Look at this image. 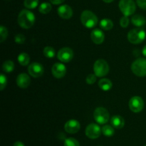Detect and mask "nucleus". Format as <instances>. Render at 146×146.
Listing matches in <instances>:
<instances>
[{
    "mask_svg": "<svg viewBox=\"0 0 146 146\" xmlns=\"http://www.w3.org/2000/svg\"><path fill=\"white\" fill-rule=\"evenodd\" d=\"M35 22V16L29 10L24 9L18 16V23L20 27L25 29L32 27Z\"/></svg>",
    "mask_w": 146,
    "mask_h": 146,
    "instance_id": "obj_1",
    "label": "nucleus"
},
{
    "mask_svg": "<svg viewBox=\"0 0 146 146\" xmlns=\"http://www.w3.org/2000/svg\"><path fill=\"white\" fill-rule=\"evenodd\" d=\"M81 21L83 25L88 29L95 27L98 24V18L96 15L89 10H85L81 16Z\"/></svg>",
    "mask_w": 146,
    "mask_h": 146,
    "instance_id": "obj_2",
    "label": "nucleus"
},
{
    "mask_svg": "<svg viewBox=\"0 0 146 146\" xmlns=\"http://www.w3.org/2000/svg\"><path fill=\"white\" fill-rule=\"evenodd\" d=\"M133 73L137 76L143 77L146 76V58H138L131 65Z\"/></svg>",
    "mask_w": 146,
    "mask_h": 146,
    "instance_id": "obj_3",
    "label": "nucleus"
},
{
    "mask_svg": "<svg viewBox=\"0 0 146 146\" xmlns=\"http://www.w3.org/2000/svg\"><path fill=\"white\" fill-rule=\"evenodd\" d=\"M145 38V31L142 29H134L131 30L128 34V41L133 44L142 43Z\"/></svg>",
    "mask_w": 146,
    "mask_h": 146,
    "instance_id": "obj_4",
    "label": "nucleus"
},
{
    "mask_svg": "<svg viewBox=\"0 0 146 146\" xmlns=\"http://www.w3.org/2000/svg\"><path fill=\"white\" fill-rule=\"evenodd\" d=\"M118 6L123 14L126 17L133 14L136 9V6L133 0H121Z\"/></svg>",
    "mask_w": 146,
    "mask_h": 146,
    "instance_id": "obj_5",
    "label": "nucleus"
},
{
    "mask_svg": "<svg viewBox=\"0 0 146 146\" xmlns=\"http://www.w3.org/2000/svg\"><path fill=\"white\" fill-rule=\"evenodd\" d=\"M94 71L96 76H105L109 72V66L105 60L98 59L94 65Z\"/></svg>",
    "mask_w": 146,
    "mask_h": 146,
    "instance_id": "obj_6",
    "label": "nucleus"
},
{
    "mask_svg": "<svg viewBox=\"0 0 146 146\" xmlns=\"http://www.w3.org/2000/svg\"><path fill=\"white\" fill-rule=\"evenodd\" d=\"M94 117L98 124H106L109 120V113L105 108L98 107L94 111Z\"/></svg>",
    "mask_w": 146,
    "mask_h": 146,
    "instance_id": "obj_7",
    "label": "nucleus"
},
{
    "mask_svg": "<svg viewBox=\"0 0 146 146\" xmlns=\"http://www.w3.org/2000/svg\"><path fill=\"white\" fill-rule=\"evenodd\" d=\"M57 57L61 62L67 63L71 61L74 58V51L68 47H64L58 51Z\"/></svg>",
    "mask_w": 146,
    "mask_h": 146,
    "instance_id": "obj_8",
    "label": "nucleus"
},
{
    "mask_svg": "<svg viewBox=\"0 0 146 146\" xmlns=\"http://www.w3.org/2000/svg\"><path fill=\"white\" fill-rule=\"evenodd\" d=\"M102 130L99 125L95 123H91L86 127L85 131L86 135L91 139H96L101 135Z\"/></svg>",
    "mask_w": 146,
    "mask_h": 146,
    "instance_id": "obj_9",
    "label": "nucleus"
},
{
    "mask_svg": "<svg viewBox=\"0 0 146 146\" xmlns=\"http://www.w3.org/2000/svg\"><path fill=\"white\" fill-rule=\"evenodd\" d=\"M144 102L140 96H133L130 99L129 108L133 113H139L143 109Z\"/></svg>",
    "mask_w": 146,
    "mask_h": 146,
    "instance_id": "obj_10",
    "label": "nucleus"
},
{
    "mask_svg": "<svg viewBox=\"0 0 146 146\" xmlns=\"http://www.w3.org/2000/svg\"><path fill=\"white\" fill-rule=\"evenodd\" d=\"M28 72L32 77L38 78L44 74V66L39 63L34 62L29 66Z\"/></svg>",
    "mask_w": 146,
    "mask_h": 146,
    "instance_id": "obj_11",
    "label": "nucleus"
},
{
    "mask_svg": "<svg viewBox=\"0 0 146 146\" xmlns=\"http://www.w3.org/2000/svg\"><path fill=\"white\" fill-rule=\"evenodd\" d=\"M51 72L55 78H61L65 76L66 74V68L63 64L56 63L51 68Z\"/></svg>",
    "mask_w": 146,
    "mask_h": 146,
    "instance_id": "obj_12",
    "label": "nucleus"
},
{
    "mask_svg": "<svg viewBox=\"0 0 146 146\" xmlns=\"http://www.w3.org/2000/svg\"><path fill=\"white\" fill-rule=\"evenodd\" d=\"M81 128L80 123L76 120H70L66 123L64 125V129L67 133L70 134L76 133Z\"/></svg>",
    "mask_w": 146,
    "mask_h": 146,
    "instance_id": "obj_13",
    "label": "nucleus"
},
{
    "mask_svg": "<svg viewBox=\"0 0 146 146\" xmlns=\"http://www.w3.org/2000/svg\"><path fill=\"white\" fill-rule=\"evenodd\" d=\"M58 16L61 18L64 19H68L71 18L73 15V10L71 7L68 5L64 4V5L60 6L57 10Z\"/></svg>",
    "mask_w": 146,
    "mask_h": 146,
    "instance_id": "obj_14",
    "label": "nucleus"
},
{
    "mask_svg": "<svg viewBox=\"0 0 146 146\" xmlns=\"http://www.w3.org/2000/svg\"><path fill=\"white\" fill-rule=\"evenodd\" d=\"M17 86L21 88H27L30 85L31 83V79L30 77L29 76L28 74H20L19 75L17 76V80H16Z\"/></svg>",
    "mask_w": 146,
    "mask_h": 146,
    "instance_id": "obj_15",
    "label": "nucleus"
},
{
    "mask_svg": "<svg viewBox=\"0 0 146 146\" xmlns=\"http://www.w3.org/2000/svg\"><path fill=\"white\" fill-rule=\"evenodd\" d=\"M91 38L93 42L96 44H101L104 42L105 36L103 31L98 29L93 30L91 34Z\"/></svg>",
    "mask_w": 146,
    "mask_h": 146,
    "instance_id": "obj_16",
    "label": "nucleus"
},
{
    "mask_svg": "<svg viewBox=\"0 0 146 146\" xmlns=\"http://www.w3.org/2000/svg\"><path fill=\"white\" fill-rule=\"evenodd\" d=\"M111 123L114 128L121 129L125 125V121L121 115H114L111 118Z\"/></svg>",
    "mask_w": 146,
    "mask_h": 146,
    "instance_id": "obj_17",
    "label": "nucleus"
},
{
    "mask_svg": "<svg viewBox=\"0 0 146 146\" xmlns=\"http://www.w3.org/2000/svg\"><path fill=\"white\" fill-rule=\"evenodd\" d=\"M131 21L135 27H143L146 23L145 18L141 14H136V15L133 16L132 18H131Z\"/></svg>",
    "mask_w": 146,
    "mask_h": 146,
    "instance_id": "obj_18",
    "label": "nucleus"
},
{
    "mask_svg": "<svg viewBox=\"0 0 146 146\" xmlns=\"http://www.w3.org/2000/svg\"><path fill=\"white\" fill-rule=\"evenodd\" d=\"M98 86L103 91H108L112 88L113 84L111 80L108 78H102L98 81Z\"/></svg>",
    "mask_w": 146,
    "mask_h": 146,
    "instance_id": "obj_19",
    "label": "nucleus"
},
{
    "mask_svg": "<svg viewBox=\"0 0 146 146\" xmlns=\"http://www.w3.org/2000/svg\"><path fill=\"white\" fill-rule=\"evenodd\" d=\"M100 27L103 29L108 31V30H111L113 27V23L109 19H104L100 22Z\"/></svg>",
    "mask_w": 146,
    "mask_h": 146,
    "instance_id": "obj_20",
    "label": "nucleus"
},
{
    "mask_svg": "<svg viewBox=\"0 0 146 146\" xmlns=\"http://www.w3.org/2000/svg\"><path fill=\"white\" fill-rule=\"evenodd\" d=\"M17 60L21 66H27L29 63L30 58L27 53H21L17 57Z\"/></svg>",
    "mask_w": 146,
    "mask_h": 146,
    "instance_id": "obj_21",
    "label": "nucleus"
},
{
    "mask_svg": "<svg viewBox=\"0 0 146 146\" xmlns=\"http://www.w3.org/2000/svg\"><path fill=\"white\" fill-rule=\"evenodd\" d=\"M2 69L4 72L6 73H11L14 71V64L12 61L11 60H8L6 61L3 64Z\"/></svg>",
    "mask_w": 146,
    "mask_h": 146,
    "instance_id": "obj_22",
    "label": "nucleus"
},
{
    "mask_svg": "<svg viewBox=\"0 0 146 146\" xmlns=\"http://www.w3.org/2000/svg\"><path fill=\"white\" fill-rule=\"evenodd\" d=\"M101 130H102L103 134L106 137H111L114 135V133H115V131H114L113 127L111 126V125H104L103 128H101Z\"/></svg>",
    "mask_w": 146,
    "mask_h": 146,
    "instance_id": "obj_23",
    "label": "nucleus"
},
{
    "mask_svg": "<svg viewBox=\"0 0 146 146\" xmlns=\"http://www.w3.org/2000/svg\"><path fill=\"white\" fill-rule=\"evenodd\" d=\"M52 7H51V4L50 3L48 2H44L42 4H40L39 8H38V11L41 14H48L51 11Z\"/></svg>",
    "mask_w": 146,
    "mask_h": 146,
    "instance_id": "obj_24",
    "label": "nucleus"
},
{
    "mask_svg": "<svg viewBox=\"0 0 146 146\" xmlns=\"http://www.w3.org/2000/svg\"><path fill=\"white\" fill-rule=\"evenodd\" d=\"M44 55L46 57L49 58H52L55 57L56 51L53 47L51 46H46L44 48Z\"/></svg>",
    "mask_w": 146,
    "mask_h": 146,
    "instance_id": "obj_25",
    "label": "nucleus"
},
{
    "mask_svg": "<svg viewBox=\"0 0 146 146\" xmlns=\"http://www.w3.org/2000/svg\"><path fill=\"white\" fill-rule=\"evenodd\" d=\"M24 7L29 9H35L38 4V0H24Z\"/></svg>",
    "mask_w": 146,
    "mask_h": 146,
    "instance_id": "obj_26",
    "label": "nucleus"
},
{
    "mask_svg": "<svg viewBox=\"0 0 146 146\" xmlns=\"http://www.w3.org/2000/svg\"><path fill=\"white\" fill-rule=\"evenodd\" d=\"M8 36V31L7 29L4 26L0 27V42H3L5 41Z\"/></svg>",
    "mask_w": 146,
    "mask_h": 146,
    "instance_id": "obj_27",
    "label": "nucleus"
},
{
    "mask_svg": "<svg viewBox=\"0 0 146 146\" xmlns=\"http://www.w3.org/2000/svg\"><path fill=\"white\" fill-rule=\"evenodd\" d=\"M64 146H80V144L75 138H68L64 141Z\"/></svg>",
    "mask_w": 146,
    "mask_h": 146,
    "instance_id": "obj_28",
    "label": "nucleus"
},
{
    "mask_svg": "<svg viewBox=\"0 0 146 146\" xmlns=\"http://www.w3.org/2000/svg\"><path fill=\"white\" fill-rule=\"evenodd\" d=\"M7 80L6 76H4V74H1L0 76V90L3 91L4 89V88L7 86Z\"/></svg>",
    "mask_w": 146,
    "mask_h": 146,
    "instance_id": "obj_29",
    "label": "nucleus"
},
{
    "mask_svg": "<svg viewBox=\"0 0 146 146\" xmlns=\"http://www.w3.org/2000/svg\"><path fill=\"white\" fill-rule=\"evenodd\" d=\"M86 81V83L88 84L92 85V84H94V83L96 82V75L93 74H89V75L87 76Z\"/></svg>",
    "mask_w": 146,
    "mask_h": 146,
    "instance_id": "obj_30",
    "label": "nucleus"
},
{
    "mask_svg": "<svg viewBox=\"0 0 146 146\" xmlns=\"http://www.w3.org/2000/svg\"><path fill=\"white\" fill-rule=\"evenodd\" d=\"M14 40H15V42L18 44H24V41H25L26 38L24 36V35L21 34H19L15 36V38H14Z\"/></svg>",
    "mask_w": 146,
    "mask_h": 146,
    "instance_id": "obj_31",
    "label": "nucleus"
},
{
    "mask_svg": "<svg viewBox=\"0 0 146 146\" xmlns=\"http://www.w3.org/2000/svg\"><path fill=\"white\" fill-rule=\"evenodd\" d=\"M120 24H121V26L123 28H126V27H128V24H129V19H128V17H126V16L123 17L121 18V21H120Z\"/></svg>",
    "mask_w": 146,
    "mask_h": 146,
    "instance_id": "obj_32",
    "label": "nucleus"
},
{
    "mask_svg": "<svg viewBox=\"0 0 146 146\" xmlns=\"http://www.w3.org/2000/svg\"><path fill=\"white\" fill-rule=\"evenodd\" d=\"M136 1L140 8L146 10V0H136Z\"/></svg>",
    "mask_w": 146,
    "mask_h": 146,
    "instance_id": "obj_33",
    "label": "nucleus"
},
{
    "mask_svg": "<svg viewBox=\"0 0 146 146\" xmlns=\"http://www.w3.org/2000/svg\"><path fill=\"white\" fill-rule=\"evenodd\" d=\"M50 1L51 2V4L57 5V4H62V3L64 1V0H50Z\"/></svg>",
    "mask_w": 146,
    "mask_h": 146,
    "instance_id": "obj_34",
    "label": "nucleus"
},
{
    "mask_svg": "<svg viewBox=\"0 0 146 146\" xmlns=\"http://www.w3.org/2000/svg\"><path fill=\"white\" fill-rule=\"evenodd\" d=\"M13 146H25V145H24V144L22 142H21V141H17V142L14 143V145Z\"/></svg>",
    "mask_w": 146,
    "mask_h": 146,
    "instance_id": "obj_35",
    "label": "nucleus"
},
{
    "mask_svg": "<svg viewBox=\"0 0 146 146\" xmlns=\"http://www.w3.org/2000/svg\"><path fill=\"white\" fill-rule=\"evenodd\" d=\"M142 52H143V55L146 57V45L143 47V48Z\"/></svg>",
    "mask_w": 146,
    "mask_h": 146,
    "instance_id": "obj_36",
    "label": "nucleus"
},
{
    "mask_svg": "<svg viewBox=\"0 0 146 146\" xmlns=\"http://www.w3.org/2000/svg\"><path fill=\"white\" fill-rule=\"evenodd\" d=\"M103 1L106 3H111V2H112L113 0H103Z\"/></svg>",
    "mask_w": 146,
    "mask_h": 146,
    "instance_id": "obj_37",
    "label": "nucleus"
},
{
    "mask_svg": "<svg viewBox=\"0 0 146 146\" xmlns=\"http://www.w3.org/2000/svg\"><path fill=\"white\" fill-rule=\"evenodd\" d=\"M145 146H146V145H145Z\"/></svg>",
    "mask_w": 146,
    "mask_h": 146,
    "instance_id": "obj_38",
    "label": "nucleus"
}]
</instances>
